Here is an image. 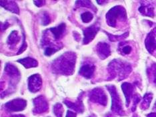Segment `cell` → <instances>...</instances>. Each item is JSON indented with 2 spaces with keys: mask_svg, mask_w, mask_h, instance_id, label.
Returning <instances> with one entry per match:
<instances>
[{
  "mask_svg": "<svg viewBox=\"0 0 156 117\" xmlns=\"http://www.w3.org/2000/svg\"><path fill=\"white\" fill-rule=\"evenodd\" d=\"M90 101L94 103L106 106L108 103V97L105 92L101 88H95L91 90L89 94Z\"/></svg>",
  "mask_w": 156,
  "mask_h": 117,
  "instance_id": "5b68a950",
  "label": "cell"
},
{
  "mask_svg": "<svg viewBox=\"0 0 156 117\" xmlns=\"http://www.w3.org/2000/svg\"><path fill=\"white\" fill-rule=\"evenodd\" d=\"M10 117H26L24 115H13V116H12Z\"/></svg>",
  "mask_w": 156,
  "mask_h": 117,
  "instance_id": "8d00e7d4",
  "label": "cell"
},
{
  "mask_svg": "<svg viewBox=\"0 0 156 117\" xmlns=\"http://www.w3.org/2000/svg\"><path fill=\"white\" fill-rule=\"evenodd\" d=\"M1 6L3 8L8 10L12 13H15L16 14L20 13V9L17 6V4L14 1H1L0 2Z\"/></svg>",
  "mask_w": 156,
  "mask_h": 117,
  "instance_id": "e0dca14e",
  "label": "cell"
},
{
  "mask_svg": "<svg viewBox=\"0 0 156 117\" xmlns=\"http://www.w3.org/2000/svg\"><path fill=\"white\" fill-rule=\"evenodd\" d=\"M152 98H153V95L151 93H147L145 94L144 97L143 101L141 102V109L145 110L149 108L150 106L151 102L152 101Z\"/></svg>",
  "mask_w": 156,
  "mask_h": 117,
  "instance_id": "7402d4cb",
  "label": "cell"
},
{
  "mask_svg": "<svg viewBox=\"0 0 156 117\" xmlns=\"http://www.w3.org/2000/svg\"><path fill=\"white\" fill-rule=\"evenodd\" d=\"M109 93H110L112 100V111L118 115L123 116L125 115L123 110V105L121 98L117 92L116 88L113 85H108L106 86Z\"/></svg>",
  "mask_w": 156,
  "mask_h": 117,
  "instance_id": "277c9868",
  "label": "cell"
},
{
  "mask_svg": "<svg viewBox=\"0 0 156 117\" xmlns=\"http://www.w3.org/2000/svg\"><path fill=\"white\" fill-rule=\"evenodd\" d=\"M4 70L5 74L10 79V86H11L12 88H13V87L16 86V84L20 80V73L18 69L15 66L11 64H6Z\"/></svg>",
  "mask_w": 156,
  "mask_h": 117,
  "instance_id": "8992f818",
  "label": "cell"
},
{
  "mask_svg": "<svg viewBox=\"0 0 156 117\" xmlns=\"http://www.w3.org/2000/svg\"><path fill=\"white\" fill-rule=\"evenodd\" d=\"M75 34H76V35L75 34H73L74 38H75L76 41H79L80 40V35L78 34V33H76V32H75Z\"/></svg>",
  "mask_w": 156,
  "mask_h": 117,
  "instance_id": "836d02e7",
  "label": "cell"
},
{
  "mask_svg": "<svg viewBox=\"0 0 156 117\" xmlns=\"http://www.w3.org/2000/svg\"><path fill=\"white\" fill-rule=\"evenodd\" d=\"M139 11L144 16H148L151 17L154 16V8L150 5H141L139 8Z\"/></svg>",
  "mask_w": 156,
  "mask_h": 117,
  "instance_id": "ffe728a7",
  "label": "cell"
},
{
  "mask_svg": "<svg viewBox=\"0 0 156 117\" xmlns=\"http://www.w3.org/2000/svg\"><path fill=\"white\" fill-rule=\"evenodd\" d=\"M149 79L156 84V64L154 63L147 69Z\"/></svg>",
  "mask_w": 156,
  "mask_h": 117,
  "instance_id": "44dd1931",
  "label": "cell"
},
{
  "mask_svg": "<svg viewBox=\"0 0 156 117\" xmlns=\"http://www.w3.org/2000/svg\"><path fill=\"white\" fill-rule=\"evenodd\" d=\"M95 71V66L90 64H86L81 67L79 74L81 76L86 78V79H90L93 76Z\"/></svg>",
  "mask_w": 156,
  "mask_h": 117,
  "instance_id": "5bb4252c",
  "label": "cell"
},
{
  "mask_svg": "<svg viewBox=\"0 0 156 117\" xmlns=\"http://www.w3.org/2000/svg\"><path fill=\"white\" fill-rule=\"evenodd\" d=\"M105 33L108 35L109 40L111 42H116V41H120L122 40H123V39H125L127 36H128V35H129V32H126L121 35H113L111 34L108 33L107 31H105Z\"/></svg>",
  "mask_w": 156,
  "mask_h": 117,
  "instance_id": "603a6c76",
  "label": "cell"
},
{
  "mask_svg": "<svg viewBox=\"0 0 156 117\" xmlns=\"http://www.w3.org/2000/svg\"><path fill=\"white\" fill-rule=\"evenodd\" d=\"M54 112L57 117H62L63 112V108L62 105L59 103L55 104L54 106Z\"/></svg>",
  "mask_w": 156,
  "mask_h": 117,
  "instance_id": "484cf974",
  "label": "cell"
},
{
  "mask_svg": "<svg viewBox=\"0 0 156 117\" xmlns=\"http://www.w3.org/2000/svg\"><path fill=\"white\" fill-rule=\"evenodd\" d=\"M27 47V43L26 42V38H25V36H23V43L22 45L21 46V48L20 49V50L17 52V54H21L22 52H23L25 50H26V48Z\"/></svg>",
  "mask_w": 156,
  "mask_h": 117,
  "instance_id": "f546056e",
  "label": "cell"
},
{
  "mask_svg": "<svg viewBox=\"0 0 156 117\" xmlns=\"http://www.w3.org/2000/svg\"><path fill=\"white\" fill-rule=\"evenodd\" d=\"M81 18L82 22L84 23H89L93 20L94 16L91 12H86L83 13L81 15Z\"/></svg>",
  "mask_w": 156,
  "mask_h": 117,
  "instance_id": "d4e9b609",
  "label": "cell"
},
{
  "mask_svg": "<svg viewBox=\"0 0 156 117\" xmlns=\"http://www.w3.org/2000/svg\"><path fill=\"white\" fill-rule=\"evenodd\" d=\"M141 97L139 94H136L134 95V97H133V108H132V111H135V110H136V106L138 104V102H139L141 101Z\"/></svg>",
  "mask_w": 156,
  "mask_h": 117,
  "instance_id": "f1b7e54d",
  "label": "cell"
},
{
  "mask_svg": "<svg viewBox=\"0 0 156 117\" xmlns=\"http://www.w3.org/2000/svg\"><path fill=\"white\" fill-rule=\"evenodd\" d=\"M118 46L119 49H121V52L124 55L129 54L131 51H132V47L129 46V45H127V42H119Z\"/></svg>",
  "mask_w": 156,
  "mask_h": 117,
  "instance_id": "cb8c5ba5",
  "label": "cell"
},
{
  "mask_svg": "<svg viewBox=\"0 0 156 117\" xmlns=\"http://www.w3.org/2000/svg\"><path fill=\"white\" fill-rule=\"evenodd\" d=\"M147 117H156V112H151L147 115Z\"/></svg>",
  "mask_w": 156,
  "mask_h": 117,
  "instance_id": "e575fe53",
  "label": "cell"
},
{
  "mask_svg": "<svg viewBox=\"0 0 156 117\" xmlns=\"http://www.w3.org/2000/svg\"><path fill=\"white\" fill-rule=\"evenodd\" d=\"M34 3L35 4V5L37 6V7H41L43 6L45 3V1H42V0H41V1H34Z\"/></svg>",
  "mask_w": 156,
  "mask_h": 117,
  "instance_id": "4dcf8cb0",
  "label": "cell"
},
{
  "mask_svg": "<svg viewBox=\"0 0 156 117\" xmlns=\"http://www.w3.org/2000/svg\"><path fill=\"white\" fill-rule=\"evenodd\" d=\"M27 105L26 100L22 98H16L7 102L5 104V107L9 111L19 112L25 109Z\"/></svg>",
  "mask_w": 156,
  "mask_h": 117,
  "instance_id": "9c48e42d",
  "label": "cell"
},
{
  "mask_svg": "<svg viewBox=\"0 0 156 117\" xmlns=\"http://www.w3.org/2000/svg\"><path fill=\"white\" fill-rule=\"evenodd\" d=\"M42 80L40 74H34L28 79V88L31 93H35L40 90Z\"/></svg>",
  "mask_w": 156,
  "mask_h": 117,
  "instance_id": "30bf717a",
  "label": "cell"
},
{
  "mask_svg": "<svg viewBox=\"0 0 156 117\" xmlns=\"http://www.w3.org/2000/svg\"><path fill=\"white\" fill-rule=\"evenodd\" d=\"M76 54L74 52H66L51 64V70L55 74L72 75L75 70Z\"/></svg>",
  "mask_w": 156,
  "mask_h": 117,
  "instance_id": "6da1fadb",
  "label": "cell"
},
{
  "mask_svg": "<svg viewBox=\"0 0 156 117\" xmlns=\"http://www.w3.org/2000/svg\"><path fill=\"white\" fill-rule=\"evenodd\" d=\"M132 72V67L128 63L123 62V60L115 59L109 63L108 66V72L109 74V80L118 78L119 81L122 80L129 76Z\"/></svg>",
  "mask_w": 156,
  "mask_h": 117,
  "instance_id": "7a4b0ae2",
  "label": "cell"
},
{
  "mask_svg": "<svg viewBox=\"0 0 156 117\" xmlns=\"http://www.w3.org/2000/svg\"><path fill=\"white\" fill-rule=\"evenodd\" d=\"M20 40V37L19 36L18 32L17 31H13L8 36L7 43L10 48H15Z\"/></svg>",
  "mask_w": 156,
  "mask_h": 117,
  "instance_id": "ac0fdd59",
  "label": "cell"
},
{
  "mask_svg": "<svg viewBox=\"0 0 156 117\" xmlns=\"http://www.w3.org/2000/svg\"><path fill=\"white\" fill-rule=\"evenodd\" d=\"M82 94H83V93H81L80 94L79 97H78L77 100L76 102H72L69 101H66V100L63 101V102H64V104L66 105H67V107H69V108H72L76 112H80V113L83 112L84 107L82 102V99H81V98H82Z\"/></svg>",
  "mask_w": 156,
  "mask_h": 117,
  "instance_id": "4fadbf2b",
  "label": "cell"
},
{
  "mask_svg": "<svg viewBox=\"0 0 156 117\" xmlns=\"http://www.w3.org/2000/svg\"><path fill=\"white\" fill-rule=\"evenodd\" d=\"M90 117H91V116H90Z\"/></svg>",
  "mask_w": 156,
  "mask_h": 117,
  "instance_id": "f35d334b",
  "label": "cell"
},
{
  "mask_svg": "<svg viewBox=\"0 0 156 117\" xmlns=\"http://www.w3.org/2000/svg\"><path fill=\"white\" fill-rule=\"evenodd\" d=\"M51 22V19L49 17V14L46 12H44L41 14V23L43 26H47L49 23Z\"/></svg>",
  "mask_w": 156,
  "mask_h": 117,
  "instance_id": "4316f807",
  "label": "cell"
},
{
  "mask_svg": "<svg viewBox=\"0 0 156 117\" xmlns=\"http://www.w3.org/2000/svg\"><path fill=\"white\" fill-rule=\"evenodd\" d=\"M126 12L122 6L116 5L109 9L106 14V20L108 26L115 27L120 22L126 20Z\"/></svg>",
  "mask_w": 156,
  "mask_h": 117,
  "instance_id": "3957f363",
  "label": "cell"
},
{
  "mask_svg": "<svg viewBox=\"0 0 156 117\" xmlns=\"http://www.w3.org/2000/svg\"><path fill=\"white\" fill-rule=\"evenodd\" d=\"M154 110H155V111H156V102H155V104H154Z\"/></svg>",
  "mask_w": 156,
  "mask_h": 117,
  "instance_id": "74e56055",
  "label": "cell"
},
{
  "mask_svg": "<svg viewBox=\"0 0 156 117\" xmlns=\"http://www.w3.org/2000/svg\"><path fill=\"white\" fill-rule=\"evenodd\" d=\"M66 25L64 23L59 24L58 26L55 27H51L49 29L50 32L54 35L55 40H59L62 38L63 34L66 32Z\"/></svg>",
  "mask_w": 156,
  "mask_h": 117,
  "instance_id": "2e32d148",
  "label": "cell"
},
{
  "mask_svg": "<svg viewBox=\"0 0 156 117\" xmlns=\"http://www.w3.org/2000/svg\"><path fill=\"white\" fill-rule=\"evenodd\" d=\"M100 30V25L95 23L83 30V44H87L94 40L95 35Z\"/></svg>",
  "mask_w": 156,
  "mask_h": 117,
  "instance_id": "ba28073f",
  "label": "cell"
},
{
  "mask_svg": "<svg viewBox=\"0 0 156 117\" xmlns=\"http://www.w3.org/2000/svg\"><path fill=\"white\" fill-rule=\"evenodd\" d=\"M9 24L8 22L3 23V25L1 24V30H2V31H3V30H6L7 28L9 27Z\"/></svg>",
  "mask_w": 156,
  "mask_h": 117,
  "instance_id": "d6a6232c",
  "label": "cell"
},
{
  "mask_svg": "<svg viewBox=\"0 0 156 117\" xmlns=\"http://www.w3.org/2000/svg\"><path fill=\"white\" fill-rule=\"evenodd\" d=\"M145 44L147 51L152 54L156 49V28L150 31L145 40Z\"/></svg>",
  "mask_w": 156,
  "mask_h": 117,
  "instance_id": "8fae6325",
  "label": "cell"
},
{
  "mask_svg": "<svg viewBox=\"0 0 156 117\" xmlns=\"http://www.w3.org/2000/svg\"><path fill=\"white\" fill-rule=\"evenodd\" d=\"M122 88L123 93H124V95H125V97H126V106H128L130 103L131 98H132L133 96L134 86L130 83L124 82L122 85Z\"/></svg>",
  "mask_w": 156,
  "mask_h": 117,
  "instance_id": "9a60e30c",
  "label": "cell"
},
{
  "mask_svg": "<svg viewBox=\"0 0 156 117\" xmlns=\"http://www.w3.org/2000/svg\"><path fill=\"white\" fill-rule=\"evenodd\" d=\"M77 6L78 7H86L88 8H91V9H95L96 10V8H95L94 5L92 4L91 2L90 1H77L76 2Z\"/></svg>",
  "mask_w": 156,
  "mask_h": 117,
  "instance_id": "83f0119b",
  "label": "cell"
},
{
  "mask_svg": "<svg viewBox=\"0 0 156 117\" xmlns=\"http://www.w3.org/2000/svg\"><path fill=\"white\" fill-rule=\"evenodd\" d=\"M97 54L101 60L107 58L111 54V49L109 45L105 42H99L96 46Z\"/></svg>",
  "mask_w": 156,
  "mask_h": 117,
  "instance_id": "7c38bea8",
  "label": "cell"
},
{
  "mask_svg": "<svg viewBox=\"0 0 156 117\" xmlns=\"http://www.w3.org/2000/svg\"><path fill=\"white\" fill-rule=\"evenodd\" d=\"M66 117H76V113L72 111H68L67 112Z\"/></svg>",
  "mask_w": 156,
  "mask_h": 117,
  "instance_id": "1f68e13d",
  "label": "cell"
},
{
  "mask_svg": "<svg viewBox=\"0 0 156 117\" xmlns=\"http://www.w3.org/2000/svg\"><path fill=\"white\" fill-rule=\"evenodd\" d=\"M97 3H99V4H101V5H102L103 3H108V1H97Z\"/></svg>",
  "mask_w": 156,
  "mask_h": 117,
  "instance_id": "d590c367",
  "label": "cell"
},
{
  "mask_svg": "<svg viewBox=\"0 0 156 117\" xmlns=\"http://www.w3.org/2000/svg\"><path fill=\"white\" fill-rule=\"evenodd\" d=\"M34 108L33 110L34 114H42L48 111L49 105L48 101L43 96H40L34 100Z\"/></svg>",
  "mask_w": 156,
  "mask_h": 117,
  "instance_id": "52a82bcc",
  "label": "cell"
},
{
  "mask_svg": "<svg viewBox=\"0 0 156 117\" xmlns=\"http://www.w3.org/2000/svg\"><path fill=\"white\" fill-rule=\"evenodd\" d=\"M17 62L22 64L26 68H35V67H37L38 66V62L37 60L30 57L20 59Z\"/></svg>",
  "mask_w": 156,
  "mask_h": 117,
  "instance_id": "d6986e66",
  "label": "cell"
}]
</instances>
